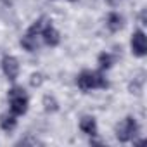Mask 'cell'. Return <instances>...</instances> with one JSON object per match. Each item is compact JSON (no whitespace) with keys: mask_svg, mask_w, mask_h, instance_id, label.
Segmentation results:
<instances>
[{"mask_svg":"<svg viewBox=\"0 0 147 147\" xmlns=\"http://www.w3.org/2000/svg\"><path fill=\"white\" fill-rule=\"evenodd\" d=\"M128 90H130V94H135V95H140L142 94V90H144V80H131L130 82V85H128Z\"/></svg>","mask_w":147,"mask_h":147,"instance_id":"cell-14","label":"cell"},{"mask_svg":"<svg viewBox=\"0 0 147 147\" xmlns=\"http://www.w3.org/2000/svg\"><path fill=\"white\" fill-rule=\"evenodd\" d=\"M19 45H21V49L23 50H26V52H36L38 50V47H40V35H35V33H31V31H24V35L19 38Z\"/></svg>","mask_w":147,"mask_h":147,"instance_id":"cell-8","label":"cell"},{"mask_svg":"<svg viewBox=\"0 0 147 147\" xmlns=\"http://www.w3.org/2000/svg\"><path fill=\"white\" fill-rule=\"evenodd\" d=\"M106 28L111 31V33H118L125 28V18L123 14H119L118 11H111L107 16H106Z\"/></svg>","mask_w":147,"mask_h":147,"instance_id":"cell-9","label":"cell"},{"mask_svg":"<svg viewBox=\"0 0 147 147\" xmlns=\"http://www.w3.org/2000/svg\"><path fill=\"white\" fill-rule=\"evenodd\" d=\"M18 118H19V116H16L12 111L2 113V114H0V130L5 131V133H12V131L18 128V123H19Z\"/></svg>","mask_w":147,"mask_h":147,"instance_id":"cell-10","label":"cell"},{"mask_svg":"<svg viewBox=\"0 0 147 147\" xmlns=\"http://www.w3.org/2000/svg\"><path fill=\"white\" fill-rule=\"evenodd\" d=\"M76 87L82 92H92V90H106L109 88V82L104 76V71L95 69H83L76 75Z\"/></svg>","mask_w":147,"mask_h":147,"instance_id":"cell-1","label":"cell"},{"mask_svg":"<svg viewBox=\"0 0 147 147\" xmlns=\"http://www.w3.org/2000/svg\"><path fill=\"white\" fill-rule=\"evenodd\" d=\"M78 128L87 137H97L99 135V125H97L95 116H92V114H83L78 121Z\"/></svg>","mask_w":147,"mask_h":147,"instance_id":"cell-7","label":"cell"},{"mask_svg":"<svg viewBox=\"0 0 147 147\" xmlns=\"http://www.w3.org/2000/svg\"><path fill=\"white\" fill-rule=\"evenodd\" d=\"M43 82H45V75H43V73L33 71L31 75H30V85H31L33 88H40V87L43 85Z\"/></svg>","mask_w":147,"mask_h":147,"instance_id":"cell-13","label":"cell"},{"mask_svg":"<svg viewBox=\"0 0 147 147\" xmlns=\"http://www.w3.org/2000/svg\"><path fill=\"white\" fill-rule=\"evenodd\" d=\"M40 40H42L47 47H50V49H54V47H57V45L61 43V33H59V30L52 24V21H49V23L45 24V28L42 30Z\"/></svg>","mask_w":147,"mask_h":147,"instance_id":"cell-6","label":"cell"},{"mask_svg":"<svg viewBox=\"0 0 147 147\" xmlns=\"http://www.w3.org/2000/svg\"><path fill=\"white\" fill-rule=\"evenodd\" d=\"M7 102L9 111H12L16 116H24L30 111V97L21 85H12L7 90Z\"/></svg>","mask_w":147,"mask_h":147,"instance_id":"cell-2","label":"cell"},{"mask_svg":"<svg viewBox=\"0 0 147 147\" xmlns=\"http://www.w3.org/2000/svg\"><path fill=\"white\" fill-rule=\"evenodd\" d=\"M130 52L137 59H144L147 55V35L144 30H140V28L133 30V33L130 36Z\"/></svg>","mask_w":147,"mask_h":147,"instance_id":"cell-4","label":"cell"},{"mask_svg":"<svg viewBox=\"0 0 147 147\" xmlns=\"http://www.w3.org/2000/svg\"><path fill=\"white\" fill-rule=\"evenodd\" d=\"M42 106H43V111L47 114H55L61 109V104H59V100L54 94H45L42 97Z\"/></svg>","mask_w":147,"mask_h":147,"instance_id":"cell-12","label":"cell"},{"mask_svg":"<svg viewBox=\"0 0 147 147\" xmlns=\"http://www.w3.org/2000/svg\"><path fill=\"white\" fill-rule=\"evenodd\" d=\"M118 57L116 54L109 52V50H102L99 55H97V64H99V69L100 71H109L114 64H116Z\"/></svg>","mask_w":147,"mask_h":147,"instance_id":"cell-11","label":"cell"},{"mask_svg":"<svg viewBox=\"0 0 147 147\" xmlns=\"http://www.w3.org/2000/svg\"><path fill=\"white\" fill-rule=\"evenodd\" d=\"M0 67H2V73H4V76L16 83L19 75H21V64H19V59L16 55H11V54H5L2 57V61H0Z\"/></svg>","mask_w":147,"mask_h":147,"instance_id":"cell-5","label":"cell"},{"mask_svg":"<svg viewBox=\"0 0 147 147\" xmlns=\"http://www.w3.org/2000/svg\"><path fill=\"white\" fill-rule=\"evenodd\" d=\"M140 131V126H138V121L135 116H125L114 128V137L118 142L121 144H128L131 142Z\"/></svg>","mask_w":147,"mask_h":147,"instance_id":"cell-3","label":"cell"}]
</instances>
